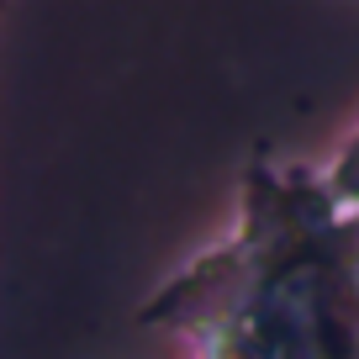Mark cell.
<instances>
[{
    "instance_id": "obj_1",
    "label": "cell",
    "mask_w": 359,
    "mask_h": 359,
    "mask_svg": "<svg viewBox=\"0 0 359 359\" xmlns=\"http://www.w3.org/2000/svg\"><path fill=\"white\" fill-rule=\"evenodd\" d=\"M137 323L191 359H359V206L312 164L248 158L227 233L180 264Z\"/></svg>"
},
{
    "instance_id": "obj_2",
    "label": "cell",
    "mask_w": 359,
    "mask_h": 359,
    "mask_svg": "<svg viewBox=\"0 0 359 359\" xmlns=\"http://www.w3.org/2000/svg\"><path fill=\"white\" fill-rule=\"evenodd\" d=\"M323 175H327V185L338 191V201L359 206V127L348 133V143L333 154V164H323Z\"/></svg>"
}]
</instances>
